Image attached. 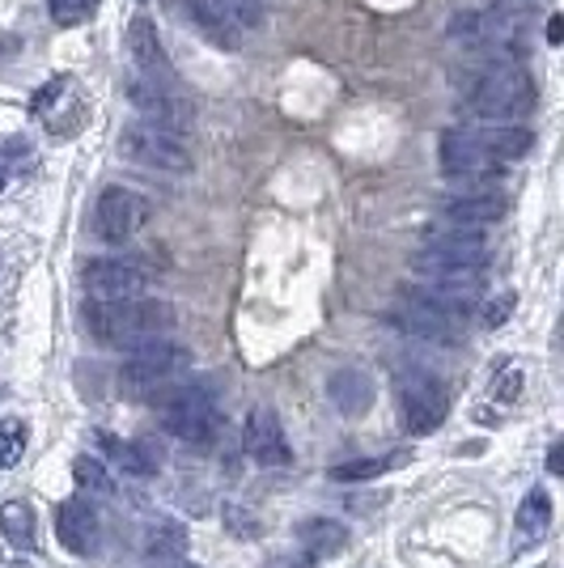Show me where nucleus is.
Here are the masks:
<instances>
[{
	"label": "nucleus",
	"instance_id": "1",
	"mask_svg": "<svg viewBox=\"0 0 564 568\" xmlns=\"http://www.w3.org/2000/svg\"><path fill=\"white\" fill-rule=\"evenodd\" d=\"M85 327L98 344H111V348H137L149 339H162L174 327V310L165 302H149V297H111V302H90L85 306Z\"/></svg>",
	"mask_w": 564,
	"mask_h": 568
},
{
	"label": "nucleus",
	"instance_id": "2",
	"mask_svg": "<svg viewBox=\"0 0 564 568\" xmlns=\"http://www.w3.org/2000/svg\"><path fill=\"white\" fill-rule=\"evenodd\" d=\"M489 242L467 230V225H450V230H433L424 251L412 255V272L424 281L442 284H484L489 272Z\"/></svg>",
	"mask_w": 564,
	"mask_h": 568
},
{
	"label": "nucleus",
	"instance_id": "3",
	"mask_svg": "<svg viewBox=\"0 0 564 568\" xmlns=\"http://www.w3.org/2000/svg\"><path fill=\"white\" fill-rule=\"evenodd\" d=\"M535 106V81L517 69L514 60H496L471 85V111L489 123H514V119L531 115Z\"/></svg>",
	"mask_w": 564,
	"mask_h": 568
},
{
	"label": "nucleus",
	"instance_id": "4",
	"mask_svg": "<svg viewBox=\"0 0 564 568\" xmlns=\"http://www.w3.org/2000/svg\"><path fill=\"white\" fill-rule=\"evenodd\" d=\"M162 425L170 437L188 442V446H209L221 433V407L216 395L204 382H183L162 395Z\"/></svg>",
	"mask_w": 564,
	"mask_h": 568
},
{
	"label": "nucleus",
	"instance_id": "5",
	"mask_svg": "<svg viewBox=\"0 0 564 568\" xmlns=\"http://www.w3.org/2000/svg\"><path fill=\"white\" fill-rule=\"evenodd\" d=\"M128 361L119 365V390L132 395V399H144V395H158L162 386L179 378L188 369V353L170 339H149V344H137L128 348Z\"/></svg>",
	"mask_w": 564,
	"mask_h": 568
},
{
	"label": "nucleus",
	"instance_id": "6",
	"mask_svg": "<svg viewBox=\"0 0 564 568\" xmlns=\"http://www.w3.org/2000/svg\"><path fill=\"white\" fill-rule=\"evenodd\" d=\"M119 158H128L132 166L144 170H162V174H188L191 170V149L170 128H158V123H128L119 132Z\"/></svg>",
	"mask_w": 564,
	"mask_h": 568
},
{
	"label": "nucleus",
	"instance_id": "7",
	"mask_svg": "<svg viewBox=\"0 0 564 568\" xmlns=\"http://www.w3.org/2000/svg\"><path fill=\"white\" fill-rule=\"evenodd\" d=\"M395 390H400L403 428H407L412 437H424V433H433V428L446 420L450 395H446V386L433 378V374H424V369H407V374H400Z\"/></svg>",
	"mask_w": 564,
	"mask_h": 568
},
{
	"label": "nucleus",
	"instance_id": "8",
	"mask_svg": "<svg viewBox=\"0 0 564 568\" xmlns=\"http://www.w3.org/2000/svg\"><path fill=\"white\" fill-rule=\"evenodd\" d=\"M149 221V200L132 187H107L94 204V234L111 246H123L128 237L141 234Z\"/></svg>",
	"mask_w": 564,
	"mask_h": 568
},
{
	"label": "nucleus",
	"instance_id": "9",
	"mask_svg": "<svg viewBox=\"0 0 564 568\" xmlns=\"http://www.w3.org/2000/svg\"><path fill=\"white\" fill-rule=\"evenodd\" d=\"M459 30H467V34H459V39H467L471 48L489 51L493 60H514L517 51H522V18L510 13V9H493V13H467Z\"/></svg>",
	"mask_w": 564,
	"mask_h": 568
},
{
	"label": "nucleus",
	"instance_id": "10",
	"mask_svg": "<svg viewBox=\"0 0 564 568\" xmlns=\"http://www.w3.org/2000/svg\"><path fill=\"white\" fill-rule=\"evenodd\" d=\"M123 94H128V102L137 106V115L144 123H158V128H170V132L191 123V106L170 94V85H162V81H149V77L137 72V77H128Z\"/></svg>",
	"mask_w": 564,
	"mask_h": 568
},
{
	"label": "nucleus",
	"instance_id": "11",
	"mask_svg": "<svg viewBox=\"0 0 564 568\" xmlns=\"http://www.w3.org/2000/svg\"><path fill=\"white\" fill-rule=\"evenodd\" d=\"M391 323H400L403 332L424 339V344H454L463 318H454V314H446V310L429 306V302L416 297L412 288H403L400 310H395V318H391Z\"/></svg>",
	"mask_w": 564,
	"mask_h": 568
},
{
	"label": "nucleus",
	"instance_id": "12",
	"mask_svg": "<svg viewBox=\"0 0 564 568\" xmlns=\"http://www.w3.org/2000/svg\"><path fill=\"white\" fill-rule=\"evenodd\" d=\"M442 170L463 183H484V179L501 174V162L471 132H446L442 136Z\"/></svg>",
	"mask_w": 564,
	"mask_h": 568
},
{
	"label": "nucleus",
	"instance_id": "13",
	"mask_svg": "<svg viewBox=\"0 0 564 568\" xmlns=\"http://www.w3.org/2000/svg\"><path fill=\"white\" fill-rule=\"evenodd\" d=\"M242 450L251 454V463L259 467H289L293 454H289V442H284V425L272 407H255L246 416V428H242Z\"/></svg>",
	"mask_w": 564,
	"mask_h": 568
},
{
	"label": "nucleus",
	"instance_id": "14",
	"mask_svg": "<svg viewBox=\"0 0 564 568\" xmlns=\"http://www.w3.org/2000/svg\"><path fill=\"white\" fill-rule=\"evenodd\" d=\"M81 281H85V288L94 297L111 302V297H137V293H144L149 272L132 260H90L85 272H81Z\"/></svg>",
	"mask_w": 564,
	"mask_h": 568
},
{
	"label": "nucleus",
	"instance_id": "15",
	"mask_svg": "<svg viewBox=\"0 0 564 568\" xmlns=\"http://www.w3.org/2000/svg\"><path fill=\"white\" fill-rule=\"evenodd\" d=\"M56 539L69 547L72 556H94L102 535H98V514L81 497H69L56 505Z\"/></svg>",
	"mask_w": 564,
	"mask_h": 568
},
{
	"label": "nucleus",
	"instance_id": "16",
	"mask_svg": "<svg viewBox=\"0 0 564 568\" xmlns=\"http://www.w3.org/2000/svg\"><path fill=\"white\" fill-rule=\"evenodd\" d=\"M128 55H132V69L149 77V81H162L174 85V69H170V55H165L162 39H158V26L149 18H132L128 22Z\"/></svg>",
	"mask_w": 564,
	"mask_h": 568
},
{
	"label": "nucleus",
	"instance_id": "17",
	"mask_svg": "<svg viewBox=\"0 0 564 568\" xmlns=\"http://www.w3.org/2000/svg\"><path fill=\"white\" fill-rule=\"evenodd\" d=\"M179 13L188 18L191 30H195L204 43H212V48H221V51L242 48V30H238L212 0H179Z\"/></svg>",
	"mask_w": 564,
	"mask_h": 568
},
{
	"label": "nucleus",
	"instance_id": "18",
	"mask_svg": "<svg viewBox=\"0 0 564 568\" xmlns=\"http://www.w3.org/2000/svg\"><path fill=\"white\" fill-rule=\"evenodd\" d=\"M442 213H446L450 225H467V230H475V225H493V221H501V216H505V200L493 195V191H463V195H450Z\"/></svg>",
	"mask_w": 564,
	"mask_h": 568
},
{
	"label": "nucleus",
	"instance_id": "19",
	"mask_svg": "<svg viewBox=\"0 0 564 568\" xmlns=\"http://www.w3.org/2000/svg\"><path fill=\"white\" fill-rule=\"evenodd\" d=\"M102 450H111V463H115L123 475L149 479V475L162 471V446H158V442H149V437H137V442L102 437Z\"/></svg>",
	"mask_w": 564,
	"mask_h": 568
},
{
	"label": "nucleus",
	"instance_id": "20",
	"mask_svg": "<svg viewBox=\"0 0 564 568\" xmlns=\"http://www.w3.org/2000/svg\"><path fill=\"white\" fill-rule=\"evenodd\" d=\"M328 399L344 412V416H361V412H370V403H374V386L370 378L361 374V369H340V374H331L328 382Z\"/></svg>",
	"mask_w": 564,
	"mask_h": 568
},
{
	"label": "nucleus",
	"instance_id": "21",
	"mask_svg": "<svg viewBox=\"0 0 564 568\" xmlns=\"http://www.w3.org/2000/svg\"><path fill=\"white\" fill-rule=\"evenodd\" d=\"M547 526H552V497L535 488L531 497H522L517 505V518H514V547H526V544H540L543 535H547Z\"/></svg>",
	"mask_w": 564,
	"mask_h": 568
},
{
	"label": "nucleus",
	"instance_id": "22",
	"mask_svg": "<svg viewBox=\"0 0 564 568\" xmlns=\"http://www.w3.org/2000/svg\"><path fill=\"white\" fill-rule=\"evenodd\" d=\"M475 141L484 144L496 162H517V158H526V153H531L535 136H531L526 128H517V123H489Z\"/></svg>",
	"mask_w": 564,
	"mask_h": 568
},
{
	"label": "nucleus",
	"instance_id": "23",
	"mask_svg": "<svg viewBox=\"0 0 564 568\" xmlns=\"http://www.w3.org/2000/svg\"><path fill=\"white\" fill-rule=\"evenodd\" d=\"M0 535L9 539V547H18V551H34V544H39L34 509L26 500H4L0 505Z\"/></svg>",
	"mask_w": 564,
	"mask_h": 568
},
{
	"label": "nucleus",
	"instance_id": "24",
	"mask_svg": "<svg viewBox=\"0 0 564 568\" xmlns=\"http://www.w3.org/2000/svg\"><path fill=\"white\" fill-rule=\"evenodd\" d=\"M183 551H188V526L179 518H158L149 526L144 556H153V560H179Z\"/></svg>",
	"mask_w": 564,
	"mask_h": 568
},
{
	"label": "nucleus",
	"instance_id": "25",
	"mask_svg": "<svg viewBox=\"0 0 564 568\" xmlns=\"http://www.w3.org/2000/svg\"><path fill=\"white\" fill-rule=\"evenodd\" d=\"M298 535H302V544H306L310 556H335V551L349 547V526H344V521L306 518Z\"/></svg>",
	"mask_w": 564,
	"mask_h": 568
},
{
	"label": "nucleus",
	"instance_id": "26",
	"mask_svg": "<svg viewBox=\"0 0 564 568\" xmlns=\"http://www.w3.org/2000/svg\"><path fill=\"white\" fill-rule=\"evenodd\" d=\"M403 454H382V458H356V463H335L331 467V479L335 484H361V479H377V475H386L391 467H400Z\"/></svg>",
	"mask_w": 564,
	"mask_h": 568
},
{
	"label": "nucleus",
	"instance_id": "27",
	"mask_svg": "<svg viewBox=\"0 0 564 568\" xmlns=\"http://www.w3.org/2000/svg\"><path fill=\"white\" fill-rule=\"evenodd\" d=\"M72 475H77V484H81V488H94V493H102V497H111V493H115V479H111V471H107L98 458H90V454L72 463Z\"/></svg>",
	"mask_w": 564,
	"mask_h": 568
},
{
	"label": "nucleus",
	"instance_id": "28",
	"mask_svg": "<svg viewBox=\"0 0 564 568\" xmlns=\"http://www.w3.org/2000/svg\"><path fill=\"white\" fill-rule=\"evenodd\" d=\"M212 4H216L238 30H255V26H263V0H212Z\"/></svg>",
	"mask_w": 564,
	"mask_h": 568
},
{
	"label": "nucleus",
	"instance_id": "29",
	"mask_svg": "<svg viewBox=\"0 0 564 568\" xmlns=\"http://www.w3.org/2000/svg\"><path fill=\"white\" fill-rule=\"evenodd\" d=\"M26 450V425L22 420H0V467H13Z\"/></svg>",
	"mask_w": 564,
	"mask_h": 568
},
{
	"label": "nucleus",
	"instance_id": "30",
	"mask_svg": "<svg viewBox=\"0 0 564 568\" xmlns=\"http://www.w3.org/2000/svg\"><path fill=\"white\" fill-rule=\"evenodd\" d=\"M48 9L56 26H81L94 13V0H48Z\"/></svg>",
	"mask_w": 564,
	"mask_h": 568
},
{
	"label": "nucleus",
	"instance_id": "31",
	"mask_svg": "<svg viewBox=\"0 0 564 568\" xmlns=\"http://www.w3.org/2000/svg\"><path fill=\"white\" fill-rule=\"evenodd\" d=\"M510 310H514V293H505L501 302H493V306L484 310V323H489V327H501V323L510 318Z\"/></svg>",
	"mask_w": 564,
	"mask_h": 568
},
{
	"label": "nucleus",
	"instance_id": "32",
	"mask_svg": "<svg viewBox=\"0 0 564 568\" xmlns=\"http://www.w3.org/2000/svg\"><path fill=\"white\" fill-rule=\"evenodd\" d=\"M268 568H319V560H314L310 551H306V556H276Z\"/></svg>",
	"mask_w": 564,
	"mask_h": 568
},
{
	"label": "nucleus",
	"instance_id": "33",
	"mask_svg": "<svg viewBox=\"0 0 564 568\" xmlns=\"http://www.w3.org/2000/svg\"><path fill=\"white\" fill-rule=\"evenodd\" d=\"M496 386H501V399H517V390H522V374H517V369H510V374L496 382Z\"/></svg>",
	"mask_w": 564,
	"mask_h": 568
},
{
	"label": "nucleus",
	"instance_id": "34",
	"mask_svg": "<svg viewBox=\"0 0 564 568\" xmlns=\"http://www.w3.org/2000/svg\"><path fill=\"white\" fill-rule=\"evenodd\" d=\"M561 454H564V446H561V442H556V446H552V450H547V471H552V475H561Z\"/></svg>",
	"mask_w": 564,
	"mask_h": 568
},
{
	"label": "nucleus",
	"instance_id": "35",
	"mask_svg": "<svg viewBox=\"0 0 564 568\" xmlns=\"http://www.w3.org/2000/svg\"><path fill=\"white\" fill-rule=\"evenodd\" d=\"M561 30H564L561 18H552V22H547V43H552V48H556V43H561V39H564Z\"/></svg>",
	"mask_w": 564,
	"mask_h": 568
},
{
	"label": "nucleus",
	"instance_id": "36",
	"mask_svg": "<svg viewBox=\"0 0 564 568\" xmlns=\"http://www.w3.org/2000/svg\"><path fill=\"white\" fill-rule=\"evenodd\" d=\"M4 174H9V170H4V158H0V187H4Z\"/></svg>",
	"mask_w": 564,
	"mask_h": 568
},
{
	"label": "nucleus",
	"instance_id": "37",
	"mask_svg": "<svg viewBox=\"0 0 564 568\" xmlns=\"http://www.w3.org/2000/svg\"><path fill=\"white\" fill-rule=\"evenodd\" d=\"M170 568H195V565H170Z\"/></svg>",
	"mask_w": 564,
	"mask_h": 568
},
{
	"label": "nucleus",
	"instance_id": "38",
	"mask_svg": "<svg viewBox=\"0 0 564 568\" xmlns=\"http://www.w3.org/2000/svg\"><path fill=\"white\" fill-rule=\"evenodd\" d=\"M13 568H26V565H13Z\"/></svg>",
	"mask_w": 564,
	"mask_h": 568
}]
</instances>
